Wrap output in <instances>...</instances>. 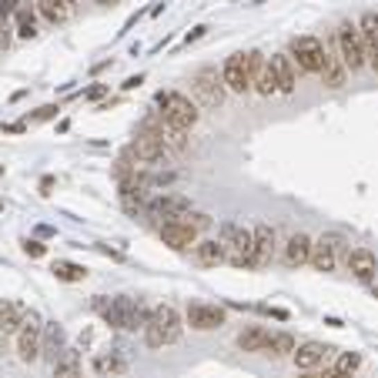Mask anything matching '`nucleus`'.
Listing matches in <instances>:
<instances>
[{
	"label": "nucleus",
	"instance_id": "473e14b6",
	"mask_svg": "<svg viewBox=\"0 0 378 378\" xmlns=\"http://www.w3.org/2000/svg\"><path fill=\"white\" fill-rule=\"evenodd\" d=\"M94 365H97V372H101V375H121V372L128 368L124 359H117V355H101Z\"/></svg>",
	"mask_w": 378,
	"mask_h": 378
},
{
	"label": "nucleus",
	"instance_id": "393cba45",
	"mask_svg": "<svg viewBox=\"0 0 378 378\" xmlns=\"http://www.w3.org/2000/svg\"><path fill=\"white\" fill-rule=\"evenodd\" d=\"M64 328H60V325L57 322H44V352H47V355H51V359H54V365H57V355H60V352H67V345H64Z\"/></svg>",
	"mask_w": 378,
	"mask_h": 378
},
{
	"label": "nucleus",
	"instance_id": "1a4fd4ad",
	"mask_svg": "<svg viewBox=\"0 0 378 378\" xmlns=\"http://www.w3.org/2000/svg\"><path fill=\"white\" fill-rule=\"evenodd\" d=\"M341 255H345V238L335 234V231H328V234H322V238L315 241V248H311V261H308V265L315 268V271H322V275H328V271H335Z\"/></svg>",
	"mask_w": 378,
	"mask_h": 378
},
{
	"label": "nucleus",
	"instance_id": "a211bd4d",
	"mask_svg": "<svg viewBox=\"0 0 378 378\" xmlns=\"http://www.w3.org/2000/svg\"><path fill=\"white\" fill-rule=\"evenodd\" d=\"M251 234H255V271H258L275 258V227L261 221V225H255Z\"/></svg>",
	"mask_w": 378,
	"mask_h": 378
},
{
	"label": "nucleus",
	"instance_id": "20e7f679",
	"mask_svg": "<svg viewBox=\"0 0 378 378\" xmlns=\"http://www.w3.org/2000/svg\"><path fill=\"white\" fill-rule=\"evenodd\" d=\"M154 104L161 108V114H164V121H168L171 128H178V131H184V134H188L191 128L198 124V117H201L198 104H194L191 97L178 94V91H157Z\"/></svg>",
	"mask_w": 378,
	"mask_h": 378
},
{
	"label": "nucleus",
	"instance_id": "49530a36",
	"mask_svg": "<svg viewBox=\"0 0 378 378\" xmlns=\"http://www.w3.org/2000/svg\"><path fill=\"white\" fill-rule=\"evenodd\" d=\"M298 378H318V375H311V372H302V375H298Z\"/></svg>",
	"mask_w": 378,
	"mask_h": 378
},
{
	"label": "nucleus",
	"instance_id": "ddd939ff",
	"mask_svg": "<svg viewBox=\"0 0 378 378\" xmlns=\"http://www.w3.org/2000/svg\"><path fill=\"white\" fill-rule=\"evenodd\" d=\"M221 80L231 94H248L251 91V71H248V57L245 54H231L221 67Z\"/></svg>",
	"mask_w": 378,
	"mask_h": 378
},
{
	"label": "nucleus",
	"instance_id": "72a5a7b5",
	"mask_svg": "<svg viewBox=\"0 0 378 378\" xmlns=\"http://www.w3.org/2000/svg\"><path fill=\"white\" fill-rule=\"evenodd\" d=\"M57 111H60L57 104H44V108H37V111L31 114V117H27V124H40V121H54Z\"/></svg>",
	"mask_w": 378,
	"mask_h": 378
},
{
	"label": "nucleus",
	"instance_id": "0eeeda50",
	"mask_svg": "<svg viewBox=\"0 0 378 378\" xmlns=\"http://www.w3.org/2000/svg\"><path fill=\"white\" fill-rule=\"evenodd\" d=\"M291 60L304 74H318L325 60V44L318 37H311V34H302V37L291 40Z\"/></svg>",
	"mask_w": 378,
	"mask_h": 378
},
{
	"label": "nucleus",
	"instance_id": "e433bc0d",
	"mask_svg": "<svg viewBox=\"0 0 378 378\" xmlns=\"http://www.w3.org/2000/svg\"><path fill=\"white\" fill-rule=\"evenodd\" d=\"M17 0H0V17L7 20V17H14V14H17Z\"/></svg>",
	"mask_w": 378,
	"mask_h": 378
},
{
	"label": "nucleus",
	"instance_id": "9b49d317",
	"mask_svg": "<svg viewBox=\"0 0 378 378\" xmlns=\"http://www.w3.org/2000/svg\"><path fill=\"white\" fill-rule=\"evenodd\" d=\"M184 322H188L194 332H218V328L227 322V311L221 304H211V302H191Z\"/></svg>",
	"mask_w": 378,
	"mask_h": 378
},
{
	"label": "nucleus",
	"instance_id": "6ab92c4d",
	"mask_svg": "<svg viewBox=\"0 0 378 378\" xmlns=\"http://www.w3.org/2000/svg\"><path fill=\"white\" fill-rule=\"evenodd\" d=\"M311 248H315V241L308 238V234H291L288 238V245H284V265L288 268H302L311 261Z\"/></svg>",
	"mask_w": 378,
	"mask_h": 378
},
{
	"label": "nucleus",
	"instance_id": "09e8293b",
	"mask_svg": "<svg viewBox=\"0 0 378 378\" xmlns=\"http://www.w3.org/2000/svg\"><path fill=\"white\" fill-rule=\"evenodd\" d=\"M375 295H378V291H375Z\"/></svg>",
	"mask_w": 378,
	"mask_h": 378
},
{
	"label": "nucleus",
	"instance_id": "a18cd8bd",
	"mask_svg": "<svg viewBox=\"0 0 378 378\" xmlns=\"http://www.w3.org/2000/svg\"><path fill=\"white\" fill-rule=\"evenodd\" d=\"M94 3H101V7H114L117 0H94Z\"/></svg>",
	"mask_w": 378,
	"mask_h": 378
},
{
	"label": "nucleus",
	"instance_id": "f3484780",
	"mask_svg": "<svg viewBox=\"0 0 378 378\" xmlns=\"http://www.w3.org/2000/svg\"><path fill=\"white\" fill-rule=\"evenodd\" d=\"M27 304L17 302V298H7V302H0V332L3 335H17L20 325L27 322Z\"/></svg>",
	"mask_w": 378,
	"mask_h": 378
},
{
	"label": "nucleus",
	"instance_id": "de8ad7c7",
	"mask_svg": "<svg viewBox=\"0 0 378 378\" xmlns=\"http://www.w3.org/2000/svg\"><path fill=\"white\" fill-rule=\"evenodd\" d=\"M0 211H3V201H0Z\"/></svg>",
	"mask_w": 378,
	"mask_h": 378
},
{
	"label": "nucleus",
	"instance_id": "b1692460",
	"mask_svg": "<svg viewBox=\"0 0 378 378\" xmlns=\"http://www.w3.org/2000/svg\"><path fill=\"white\" fill-rule=\"evenodd\" d=\"M194 261L201 268H218L225 261V248L221 241H211V238H201L198 245H194Z\"/></svg>",
	"mask_w": 378,
	"mask_h": 378
},
{
	"label": "nucleus",
	"instance_id": "412c9836",
	"mask_svg": "<svg viewBox=\"0 0 378 378\" xmlns=\"http://www.w3.org/2000/svg\"><path fill=\"white\" fill-rule=\"evenodd\" d=\"M271 71H275V80H278V94H291L295 91V80H298V67L291 54H271Z\"/></svg>",
	"mask_w": 378,
	"mask_h": 378
},
{
	"label": "nucleus",
	"instance_id": "58836bf2",
	"mask_svg": "<svg viewBox=\"0 0 378 378\" xmlns=\"http://www.w3.org/2000/svg\"><path fill=\"white\" fill-rule=\"evenodd\" d=\"M205 34H208V27H205V24H201V27H191L188 34H184V44H194V40H201Z\"/></svg>",
	"mask_w": 378,
	"mask_h": 378
},
{
	"label": "nucleus",
	"instance_id": "c85d7f7f",
	"mask_svg": "<svg viewBox=\"0 0 378 378\" xmlns=\"http://www.w3.org/2000/svg\"><path fill=\"white\" fill-rule=\"evenodd\" d=\"M54 378H80V361H77V348H67L64 359L54 365Z\"/></svg>",
	"mask_w": 378,
	"mask_h": 378
},
{
	"label": "nucleus",
	"instance_id": "bb28decb",
	"mask_svg": "<svg viewBox=\"0 0 378 378\" xmlns=\"http://www.w3.org/2000/svg\"><path fill=\"white\" fill-rule=\"evenodd\" d=\"M37 14L51 24H64L71 14V3L67 0H37Z\"/></svg>",
	"mask_w": 378,
	"mask_h": 378
},
{
	"label": "nucleus",
	"instance_id": "5701e85b",
	"mask_svg": "<svg viewBox=\"0 0 378 378\" xmlns=\"http://www.w3.org/2000/svg\"><path fill=\"white\" fill-rule=\"evenodd\" d=\"M318 77H322L325 87H332V91L345 87V77H348L345 64H341V57H338V54H332L328 47H325V60H322V71H318Z\"/></svg>",
	"mask_w": 378,
	"mask_h": 378
},
{
	"label": "nucleus",
	"instance_id": "6e6552de",
	"mask_svg": "<svg viewBox=\"0 0 378 378\" xmlns=\"http://www.w3.org/2000/svg\"><path fill=\"white\" fill-rule=\"evenodd\" d=\"M40 352H44V322H40L37 311H31L27 322L20 325V332H17V355H20V361L31 365V361L40 359Z\"/></svg>",
	"mask_w": 378,
	"mask_h": 378
},
{
	"label": "nucleus",
	"instance_id": "aec40b11",
	"mask_svg": "<svg viewBox=\"0 0 378 378\" xmlns=\"http://www.w3.org/2000/svg\"><path fill=\"white\" fill-rule=\"evenodd\" d=\"M271 332L268 328H261V325H251V328H245L241 335H238V348L241 352H248V355H261V352H271Z\"/></svg>",
	"mask_w": 378,
	"mask_h": 378
},
{
	"label": "nucleus",
	"instance_id": "a878e982",
	"mask_svg": "<svg viewBox=\"0 0 378 378\" xmlns=\"http://www.w3.org/2000/svg\"><path fill=\"white\" fill-rule=\"evenodd\" d=\"M51 275H54L57 282H67V284H77L87 278V268L84 265H74V261H60L57 258L54 265H51Z\"/></svg>",
	"mask_w": 378,
	"mask_h": 378
},
{
	"label": "nucleus",
	"instance_id": "7c9ffc66",
	"mask_svg": "<svg viewBox=\"0 0 378 378\" xmlns=\"http://www.w3.org/2000/svg\"><path fill=\"white\" fill-rule=\"evenodd\" d=\"M295 348H298V345H295V338H291L288 332H278V335L271 338V352H268V355H278V359H284V355H295Z\"/></svg>",
	"mask_w": 378,
	"mask_h": 378
},
{
	"label": "nucleus",
	"instance_id": "4468645a",
	"mask_svg": "<svg viewBox=\"0 0 378 378\" xmlns=\"http://www.w3.org/2000/svg\"><path fill=\"white\" fill-rule=\"evenodd\" d=\"M157 234H161V241L171 248V251H194V245L201 241L198 238V231L181 218V221H168V225L157 227Z\"/></svg>",
	"mask_w": 378,
	"mask_h": 378
},
{
	"label": "nucleus",
	"instance_id": "423d86ee",
	"mask_svg": "<svg viewBox=\"0 0 378 378\" xmlns=\"http://www.w3.org/2000/svg\"><path fill=\"white\" fill-rule=\"evenodd\" d=\"M335 44H338V57L345 64V71H361L368 60H365V44H361V31L352 27V24H341L335 31Z\"/></svg>",
	"mask_w": 378,
	"mask_h": 378
},
{
	"label": "nucleus",
	"instance_id": "4c0bfd02",
	"mask_svg": "<svg viewBox=\"0 0 378 378\" xmlns=\"http://www.w3.org/2000/svg\"><path fill=\"white\" fill-rule=\"evenodd\" d=\"M104 94H108V84H94V87H87V91H84L87 101H101Z\"/></svg>",
	"mask_w": 378,
	"mask_h": 378
},
{
	"label": "nucleus",
	"instance_id": "f03ea898",
	"mask_svg": "<svg viewBox=\"0 0 378 378\" xmlns=\"http://www.w3.org/2000/svg\"><path fill=\"white\" fill-rule=\"evenodd\" d=\"M221 248H225V261L231 268H245L255 271V234L241 227L238 221H225L221 225Z\"/></svg>",
	"mask_w": 378,
	"mask_h": 378
},
{
	"label": "nucleus",
	"instance_id": "f257e3e1",
	"mask_svg": "<svg viewBox=\"0 0 378 378\" xmlns=\"http://www.w3.org/2000/svg\"><path fill=\"white\" fill-rule=\"evenodd\" d=\"M94 311L104 318V325H111L117 332H144L148 328V318H151V308L141 302V298H131V295H117V298H104L97 295L94 298Z\"/></svg>",
	"mask_w": 378,
	"mask_h": 378
},
{
	"label": "nucleus",
	"instance_id": "cd10ccee",
	"mask_svg": "<svg viewBox=\"0 0 378 378\" xmlns=\"http://www.w3.org/2000/svg\"><path fill=\"white\" fill-rule=\"evenodd\" d=\"M14 20H17V37H34L37 34V14H34V7L31 3H20L17 14H14Z\"/></svg>",
	"mask_w": 378,
	"mask_h": 378
},
{
	"label": "nucleus",
	"instance_id": "2eb2a0df",
	"mask_svg": "<svg viewBox=\"0 0 378 378\" xmlns=\"http://www.w3.org/2000/svg\"><path fill=\"white\" fill-rule=\"evenodd\" d=\"M291 359H295V365H298L302 372H315V368H322L325 361L332 359V348L322 345V341H304V345L295 348Z\"/></svg>",
	"mask_w": 378,
	"mask_h": 378
},
{
	"label": "nucleus",
	"instance_id": "c756f323",
	"mask_svg": "<svg viewBox=\"0 0 378 378\" xmlns=\"http://www.w3.org/2000/svg\"><path fill=\"white\" fill-rule=\"evenodd\" d=\"M251 91H258L261 97H271L275 91H278V80H275V71H271V60H268L265 67L255 74V87Z\"/></svg>",
	"mask_w": 378,
	"mask_h": 378
},
{
	"label": "nucleus",
	"instance_id": "7ed1b4c3",
	"mask_svg": "<svg viewBox=\"0 0 378 378\" xmlns=\"http://www.w3.org/2000/svg\"><path fill=\"white\" fill-rule=\"evenodd\" d=\"M184 332V322L178 315L174 304H157L151 308V318H148V328H144V341L151 348H164V345H174Z\"/></svg>",
	"mask_w": 378,
	"mask_h": 378
},
{
	"label": "nucleus",
	"instance_id": "f704fd0d",
	"mask_svg": "<svg viewBox=\"0 0 378 378\" xmlns=\"http://www.w3.org/2000/svg\"><path fill=\"white\" fill-rule=\"evenodd\" d=\"M184 221H188V225L194 227L198 234H201V231H208V227H211V218H208V214H201V211H188V214H184Z\"/></svg>",
	"mask_w": 378,
	"mask_h": 378
},
{
	"label": "nucleus",
	"instance_id": "2f4dec72",
	"mask_svg": "<svg viewBox=\"0 0 378 378\" xmlns=\"http://www.w3.org/2000/svg\"><path fill=\"white\" fill-rule=\"evenodd\" d=\"M359 368H361L359 352H341L338 359H335V372H341V375H355Z\"/></svg>",
	"mask_w": 378,
	"mask_h": 378
},
{
	"label": "nucleus",
	"instance_id": "dca6fc26",
	"mask_svg": "<svg viewBox=\"0 0 378 378\" xmlns=\"http://www.w3.org/2000/svg\"><path fill=\"white\" fill-rule=\"evenodd\" d=\"M345 261H348V271H352L359 282H372V278H375L378 261L368 248H352V251L345 255Z\"/></svg>",
	"mask_w": 378,
	"mask_h": 378
},
{
	"label": "nucleus",
	"instance_id": "4be33fe9",
	"mask_svg": "<svg viewBox=\"0 0 378 378\" xmlns=\"http://www.w3.org/2000/svg\"><path fill=\"white\" fill-rule=\"evenodd\" d=\"M359 31H361V44H365V60L378 74V14H365Z\"/></svg>",
	"mask_w": 378,
	"mask_h": 378
},
{
	"label": "nucleus",
	"instance_id": "39448f33",
	"mask_svg": "<svg viewBox=\"0 0 378 378\" xmlns=\"http://www.w3.org/2000/svg\"><path fill=\"white\" fill-rule=\"evenodd\" d=\"M191 91H194V101H198L205 111H218V108L225 104V94H227L225 80L218 77V71H211V67H205V71L194 74Z\"/></svg>",
	"mask_w": 378,
	"mask_h": 378
},
{
	"label": "nucleus",
	"instance_id": "f8f14e48",
	"mask_svg": "<svg viewBox=\"0 0 378 378\" xmlns=\"http://www.w3.org/2000/svg\"><path fill=\"white\" fill-rule=\"evenodd\" d=\"M128 154L131 157H137V161H144V164H151V161H161V157H168V148H164V141H161V134L157 131H148V128H137V134H134L131 148H128Z\"/></svg>",
	"mask_w": 378,
	"mask_h": 378
},
{
	"label": "nucleus",
	"instance_id": "ea45409f",
	"mask_svg": "<svg viewBox=\"0 0 378 378\" xmlns=\"http://www.w3.org/2000/svg\"><path fill=\"white\" fill-rule=\"evenodd\" d=\"M27 131V121H14V124H3V134H24Z\"/></svg>",
	"mask_w": 378,
	"mask_h": 378
},
{
	"label": "nucleus",
	"instance_id": "9d476101",
	"mask_svg": "<svg viewBox=\"0 0 378 378\" xmlns=\"http://www.w3.org/2000/svg\"><path fill=\"white\" fill-rule=\"evenodd\" d=\"M188 211H191L188 198L184 194H171V191H164V194H157V198L148 201V214L157 221V227L168 225V221H181Z\"/></svg>",
	"mask_w": 378,
	"mask_h": 378
},
{
	"label": "nucleus",
	"instance_id": "a19ab883",
	"mask_svg": "<svg viewBox=\"0 0 378 378\" xmlns=\"http://www.w3.org/2000/svg\"><path fill=\"white\" fill-rule=\"evenodd\" d=\"M141 84H144V74H134V77H128L121 87H124V91H134V87H141Z\"/></svg>",
	"mask_w": 378,
	"mask_h": 378
},
{
	"label": "nucleus",
	"instance_id": "37998d69",
	"mask_svg": "<svg viewBox=\"0 0 378 378\" xmlns=\"http://www.w3.org/2000/svg\"><path fill=\"white\" fill-rule=\"evenodd\" d=\"M51 191H54V178H51V174H47V178H44V181H40V194H51Z\"/></svg>",
	"mask_w": 378,
	"mask_h": 378
},
{
	"label": "nucleus",
	"instance_id": "c9c22d12",
	"mask_svg": "<svg viewBox=\"0 0 378 378\" xmlns=\"http://www.w3.org/2000/svg\"><path fill=\"white\" fill-rule=\"evenodd\" d=\"M24 255H31V258H44V255H47V245L37 241V238H27V241H24Z\"/></svg>",
	"mask_w": 378,
	"mask_h": 378
},
{
	"label": "nucleus",
	"instance_id": "79ce46f5",
	"mask_svg": "<svg viewBox=\"0 0 378 378\" xmlns=\"http://www.w3.org/2000/svg\"><path fill=\"white\" fill-rule=\"evenodd\" d=\"M261 311H268V315L278 318V322H288V311H284V308H261Z\"/></svg>",
	"mask_w": 378,
	"mask_h": 378
},
{
	"label": "nucleus",
	"instance_id": "c03bdc74",
	"mask_svg": "<svg viewBox=\"0 0 378 378\" xmlns=\"http://www.w3.org/2000/svg\"><path fill=\"white\" fill-rule=\"evenodd\" d=\"M322 378H352V375H341V372H335V368H332V372H325Z\"/></svg>",
	"mask_w": 378,
	"mask_h": 378
}]
</instances>
